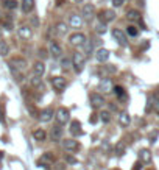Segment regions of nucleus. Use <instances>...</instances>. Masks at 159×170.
Segmentation results:
<instances>
[{"label": "nucleus", "instance_id": "41", "mask_svg": "<svg viewBox=\"0 0 159 170\" xmlns=\"http://www.w3.org/2000/svg\"><path fill=\"white\" fill-rule=\"evenodd\" d=\"M2 120H3V108L0 106V122H2Z\"/></svg>", "mask_w": 159, "mask_h": 170}, {"label": "nucleus", "instance_id": "37", "mask_svg": "<svg viewBox=\"0 0 159 170\" xmlns=\"http://www.w3.org/2000/svg\"><path fill=\"white\" fill-rule=\"evenodd\" d=\"M114 92H115L120 98H122V97H125V89H123L122 86H115V87H114Z\"/></svg>", "mask_w": 159, "mask_h": 170}, {"label": "nucleus", "instance_id": "36", "mask_svg": "<svg viewBox=\"0 0 159 170\" xmlns=\"http://www.w3.org/2000/svg\"><path fill=\"white\" fill-rule=\"evenodd\" d=\"M115 153H117V154H119V156H120V154H123V153H125V145H123V144H122V142H119V144H117V145H115Z\"/></svg>", "mask_w": 159, "mask_h": 170}, {"label": "nucleus", "instance_id": "35", "mask_svg": "<svg viewBox=\"0 0 159 170\" xmlns=\"http://www.w3.org/2000/svg\"><path fill=\"white\" fill-rule=\"evenodd\" d=\"M95 31L105 33V31H106V24H105V22H98V24L95 25Z\"/></svg>", "mask_w": 159, "mask_h": 170}, {"label": "nucleus", "instance_id": "32", "mask_svg": "<svg viewBox=\"0 0 159 170\" xmlns=\"http://www.w3.org/2000/svg\"><path fill=\"white\" fill-rule=\"evenodd\" d=\"M126 33H128V35H129L131 38H136V36L139 35V30H137V28H136L134 25H129V27L126 28Z\"/></svg>", "mask_w": 159, "mask_h": 170}, {"label": "nucleus", "instance_id": "38", "mask_svg": "<svg viewBox=\"0 0 159 170\" xmlns=\"http://www.w3.org/2000/svg\"><path fill=\"white\" fill-rule=\"evenodd\" d=\"M123 2H125V0H112V5H114L115 8H119V7L123 5Z\"/></svg>", "mask_w": 159, "mask_h": 170}, {"label": "nucleus", "instance_id": "43", "mask_svg": "<svg viewBox=\"0 0 159 170\" xmlns=\"http://www.w3.org/2000/svg\"><path fill=\"white\" fill-rule=\"evenodd\" d=\"M2 158H3V151H0V161H2Z\"/></svg>", "mask_w": 159, "mask_h": 170}, {"label": "nucleus", "instance_id": "3", "mask_svg": "<svg viewBox=\"0 0 159 170\" xmlns=\"http://www.w3.org/2000/svg\"><path fill=\"white\" fill-rule=\"evenodd\" d=\"M86 42V36L83 33H73L70 38H69V44L73 45V47H80Z\"/></svg>", "mask_w": 159, "mask_h": 170}, {"label": "nucleus", "instance_id": "16", "mask_svg": "<svg viewBox=\"0 0 159 170\" xmlns=\"http://www.w3.org/2000/svg\"><path fill=\"white\" fill-rule=\"evenodd\" d=\"M53 161H55L53 154H52V153H45V154H42V158L38 161V164H39L41 167H49V164H52Z\"/></svg>", "mask_w": 159, "mask_h": 170}, {"label": "nucleus", "instance_id": "45", "mask_svg": "<svg viewBox=\"0 0 159 170\" xmlns=\"http://www.w3.org/2000/svg\"><path fill=\"white\" fill-rule=\"evenodd\" d=\"M0 21H2V13H0Z\"/></svg>", "mask_w": 159, "mask_h": 170}, {"label": "nucleus", "instance_id": "44", "mask_svg": "<svg viewBox=\"0 0 159 170\" xmlns=\"http://www.w3.org/2000/svg\"><path fill=\"white\" fill-rule=\"evenodd\" d=\"M73 2H75V3H81V2H83V0H73Z\"/></svg>", "mask_w": 159, "mask_h": 170}, {"label": "nucleus", "instance_id": "20", "mask_svg": "<svg viewBox=\"0 0 159 170\" xmlns=\"http://www.w3.org/2000/svg\"><path fill=\"white\" fill-rule=\"evenodd\" d=\"M126 19L128 21H134V22H140V13L137 11V10H129L128 13H126Z\"/></svg>", "mask_w": 159, "mask_h": 170}, {"label": "nucleus", "instance_id": "33", "mask_svg": "<svg viewBox=\"0 0 159 170\" xmlns=\"http://www.w3.org/2000/svg\"><path fill=\"white\" fill-rule=\"evenodd\" d=\"M30 84H31L33 87H39V86H41V77L33 75V78H30Z\"/></svg>", "mask_w": 159, "mask_h": 170}, {"label": "nucleus", "instance_id": "12", "mask_svg": "<svg viewBox=\"0 0 159 170\" xmlns=\"http://www.w3.org/2000/svg\"><path fill=\"white\" fill-rule=\"evenodd\" d=\"M17 35H19V38H22V39H30V38L33 36V31H31L30 27L22 25V27L17 30Z\"/></svg>", "mask_w": 159, "mask_h": 170}, {"label": "nucleus", "instance_id": "4", "mask_svg": "<svg viewBox=\"0 0 159 170\" xmlns=\"http://www.w3.org/2000/svg\"><path fill=\"white\" fill-rule=\"evenodd\" d=\"M52 86H53L55 91L61 92V91H64V89L67 87V81H66V78H63V77H53V78H52Z\"/></svg>", "mask_w": 159, "mask_h": 170}, {"label": "nucleus", "instance_id": "13", "mask_svg": "<svg viewBox=\"0 0 159 170\" xmlns=\"http://www.w3.org/2000/svg\"><path fill=\"white\" fill-rule=\"evenodd\" d=\"M95 58H97L98 63L108 61V59H109V50H106V49H98V50L95 52Z\"/></svg>", "mask_w": 159, "mask_h": 170}, {"label": "nucleus", "instance_id": "1", "mask_svg": "<svg viewBox=\"0 0 159 170\" xmlns=\"http://www.w3.org/2000/svg\"><path fill=\"white\" fill-rule=\"evenodd\" d=\"M72 66L75 67L77 72H81V69L84 67V55L80 53V52L73 53L72 55Z\"/></svg>", "mask_w": 159, "mask_h": 170}, {"label": "nucleus", "instance_id": "5", "mask_svg": "<svg viewBox=\"0 0 159 170\" xmlns=\"http://www.w3.org/2000/svg\"><path fill=\"white\" fill-rule=\"evenodd\" d=\"M67 24H69L72 28H81V25H83V19H81V16H78V14H69V17H67Z\"/></svg>", "mask_w": 159, "mask_h": 170}, {"label": "nucleus", "instance_id": "40", "mask_svg": "<svg viewBox=\"0 0 159 170\" xmlns=\"http://www.w3.org/2000/svg\"><path fill=\"white\" fill-rule=\"evenodd\" d=\"M67 162H69V164H77V159H75L73 156H67Z\"/></svg>", "mask_w": 159, "mask_h": 170}, {"label": "nucleus", "instance_id": "7", "mask_svg": "<svg viewBox=\"0 0 159 170\" xmlns=\"http://www.w3.org/2000/svg\"><path fill=\"white\" fill-rule=\"evenodd\" d=\"M78 147H80V144H78V140H75L73 137L63 140V148L67 150V151H75V150H78Z\"/></svg>", "mask_w": 159, "mask_h": 170}, {"label": "nucleus", "instance_id": "18", "mask_svg": "<svg viewBox=\"0 0 159 170\" xmlns=\"http://www.w3.org/2000/svg\"><path fill=\"white\" fill-rule=\"evenodd\" d=\"M21 8L25 14L31 13L33 8H35V0H22V3H21Z\"/></svg>", "mask_w": 159, "mask_h": 170}, {"label": "nucleus", "instance_id": "27", "mask_svg": "<svg viewBox=\"0 0 159 170\" xmlns=\"http://www.w3.org/2000/svg\"><path fill=\"white\" fill-rule=\"evenodd\" d=\"M101 14H103V19H105V22H111V21H114V19H115V13H114V11H109V10H106V11H103Z\"/></svg>", "mask_w": 159, "mask_h": 170}, {"label": "nucleus", "instance_id": "17", "mask_svg": "<svg viewBox=\"0 0 159 170\" xmlns=\"http://www.w3.org/2000/svg\"><path fill=\"white\" fill-rule=\"evenodd\" d=\"M98 89H100V91H103V92H109V91L112 89V81H111V78H109V77L103 78V80L100 81Z\"/></svg>", "mask_w": 159, "mask_h": 170}, {"label": "nucleus", "instance_id": "11", "mask_svg": "<svg viewBox=\"0 0 159 170\" xmlns=\"http://www.w3.org/2000/svg\"><path fill=\"white\" fill-rule=\"evenodd\" d=\"M61 137H63V128H61L59 125L53 126L52 131H50V139H52L53 142H58V140H61Z\"/></svg>", "mask_w": 159, "mask_h": 170}, {"label": "nucleus", "instance_id": "24", "mask_svg": "<svg viewBox=\"0 0 159 170\" xmlns=\"http://www.w3.org/2000/svg\"><path fill=\"white\" fill-rule=\"evenodd\" d=\"M139 159H140V162H150L151 161V153H150V150H140L139 151Z\"/></svg>", "mask_w": 159, "mask_h": 170}, {"label": "nucleus", "instance_id": "21", "mask_svg": "<svg viewBox=\"0 0 159 170\" xmlns=\"http://www.w3.org/2000/svg\"><path fill=\"white\" fill-rule=\"evenodd\" d=\"M81 47H83V53H84L86 56L95 53V52H94V44H92V41H87V39H86V42H84Z\"/></svg>", "mask_w": 159, "mask_h": 170}, {"label": "nucleus", "instance_id": "15", "mask_svg": "<svg viewBox=\"0 0 159 170\" xmlns=\"http://www.w3.org/2000/svg\"><path fill=\"white\" fill-rule=\"evenodd\" d=\"M52 119H53V111H52V108L42 109V111L39 112V120H41V122H50Z\"/></svg>", "mask_w": 159, "mask_h": 170}, {"label": "nucleus", "instance_id": "6", "mask_svg": "<svg viewBox=\"0 0 159 170\" xmlns=\"http://www.w3.org/2000/svg\"><path fill=\"white\" fill-rule=\"evenodd\" d=\"M112 36H114V39H115L120 45H126V42H128L126 35H125L120 28H114V30H112Z\"/></svg>", "mask_w": 159, "mask_h": 170}, {"label": "nucleus", "instance_id": "25", "mask_svg": "<svg viewBox=\"0 0 159 170\" xmlns=\"http://www.w3.org/2000/svg\"><path fill=\"white\" fill-rule=\"evenodd\" d=\"M119 122H120V125L128 126V125H129V122H131L129 114H128V112H122V114H120V117H119Z\"/></svg>", "mask_w": 159, "mask_h": 170}, {"label": "nucleus", "instance_id": "23", "mask_svg": "<svg viewBox=\"0 0 159 170\" xmlns=\"http://www.w3.org/2000/svg\"><path fill=\"white\" fill-rule=\"evenodd\" d=\"M33 137H35V140L42 142V140H45L47 134H45V131H44L42 128H38V130H35V131H33Z\"/></svg>", "mask_w": 159, "mask_h": 170}, {"label": "nucleus", "instance_id": "42", "mask_svg": "<svg viewBox=\"0 0 159 170\" xmlns=\"http://www.w3.org/2000/svg\"><path fill=\"white\" fill-rule=\"evenodd\" d=\"M56 2H58L56 5H63V2H64V0H56Z\"/></svg>", "mask_w": 159, "mask_h": 170}, {"label": "nucleus", "instance_id": "14", "mask_svg": "<svg viewBox=\"0 0 159 170\" xmlns=\"http://www.w3.org/2000/svg\"><path fill=\"white\" fill-rule=\"evenodd\" d=\"M44 72H45V66H44V63H42V61H36V63L33 64V75H36V77H42Z\"/></svg>", "mask_w": 159, "mask_h": 170}, {"label": "nucleus", "instance_id": "19", "mask_svg": "<svg viewBox=\"0 0 159 170\" xmlns=\"http://www.w3.org/2000/svg\"><path fill=\"white\" fill-rule=\"evenodd\" d=\"M10 66H16V69L17 70H24L25 69V66H27V61L24 59V58H13L11 59V63H10Z\"/></svg>", "mask_w": 159, "mask_h": 170}, {"label": "nucleus", "instance_id": "26", "mask_svg": "<svg viewBox=\"0 0 159 170\" xmlns=\"http://www.w3.org/2000/svg\"><path fill=\"white\" fill-rule=\"evenodd\" d=\"M10 53V45L7 41H0V55L2 56H7Z\"/></svg>", "mask_w": 159, "mask_h": 170}, {"label": "nucleus", "instance_id": "8", "mask_svg": "<svg viewBox=\"0 0 159 170\" xmlns=\"http://www.w3.org/2000/svg\"><path fill=\"white\" fill-rule=\"evenodd\" d=\"M91 105H92L94 108L103 106V105H105V97H103L101 94H97V92L91 94Z\"/></svg>", "mask_w": 159, "mask_h": 170}, {"label": "nucleus", "instance_id": "29", "mask_svg": "<svg viewBox=\"0 0 159 170\" xmlns=\"http://www.w3.org/2000/svg\"><path fill=\"white\" fill-rule=\"evenodd\" d=\"M3 7L7 10H14V8H17V2L16 0H3Z\"/></svg>", "mask_w": 159, "mask_h": 170}, {"label": "nucleus", "instance_id": "10", "mask_svg": "<svg viewBox=\"0 0 159 170\" xmlns=\"http://www.w3.org/2000/svg\"><path fill=\"white\" fill-rule=\"evenodd\" d=\"M49 52H50V55H52L53 58H59V56H61V47H59V44L55 42V41H52V42L49 44Z\"/></svg>", "mask_w": 159, "mask_h": 170}, {"label": "nucleus", "instance_id": "9", "mask_svg": "<svg viewBox=\"0 0 159 170\" xmlns=\"http://www.w3.org/2000/svg\"><path fill=\"white\" fill-rule=\"evenodd\" d=\"M83 16H84V19H92L94 17V14H95V7L92 5V3H86L84 7H83Z\"/></svg>", "mask_w": 159, "mask_h": 170}, {"label": "nucleus", "instance_id": "31", "mask_svg": "<svg viewBox=\"0 0 159 170\" xmlns=\"http://www.w3.org/2000/svg\"><path fill=\"white\" fill-rule=\"evenodd\" d=\"M150 102H151V108H154V109L159 112V97L154 94V95L150 97Z\"/></svg>", "mask_w": 159, "mask_h": 170}, {"label": "nucleus", "instance_id": "28", "mask_svg": "<svg viewBox=\"0 0 159 170\" xmlns=\"http://www.w3.org/2000/svg\"><path fill=\"white\" fill-rule=\"evenodd\" d=\"M56 33H58L59 36H64V35L67 33V25H66L64 22H59V24L56 25Z\"/></svg>", "mask_w": 159, "mask_h": 170}, {"label": "nucleus", "instance_id": "30", "mask_svg": "<svg viewBox=\"0 0 159 170\" xmlns=\"http://www.w3.org/2000/svg\"><path fill=\"white\" fill-rule=\"evenodd\" d=\"M100 120H101L103 123H109V122H111V114H109V111H101V112H100Z\"/></svg>", "mask_w": 159, "mask_h": 170}, {"label": "nucleus", "instance_id": "2", "mask_svg": "<svg viewBox=\"0 0 159 170\" xmlns=\"http://www.w3.org/2000/svg\"><path fill=\"white\" fill-rule=\"evenodd\" d=\"M56 120H58V125L63 126L69 122V109L67 108H59L56 111Z\"/></svg>", "mask_w": 159, "mask_h": 170}, {"label": "nucleus", "instance_id": "34", "mask_svg": "<svg viewBox=\"0 0 159 170\" xmlns=\"http://www.w3.org/2000/svg\"><path fill=\"white\" fill-rule=\"evenodd\" d=\"M61 66H63L64 69L72 67V58H63V59H61Z\"/></svg>", "mask_w": 159, "mask_h": 170}, {"label": "nucleus", "instance_id": "22", "mask_svg": "<svg viewBox=\"0 0 159 170\" xmlns=\"http://www.w3.org/2000/svg\"><path fill=\"white\" fill-rule=\"evenodd\" d=\"M80 128H81V123H80L78 120H73L72 125H70V133H72L73 136H81L83 131H81Z\"/></svg>", "mask_w": 159, "mask_h": 170}, {"label": "nucleus", "instance_id": "39", "mask_svg": "<svg viewBox=\"0 0 159 170\" xmlns=\"http://www.w3.org/2000/svg\"><path fill=\"white\" fill-rule=\"evenodd\" d=\"M133 170H142V162H140V161L136 162V164L133 165Z\"/></svg>", "mask_w": 159, "mask_h": 170}]
</instances>
